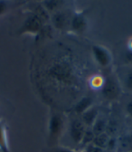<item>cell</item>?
Masks as SVG:
<instances>
[{
	"instance_id": "obj_12",
	"label": "cell",
	"mask_w": 132,
	"mask_h": 152,
	"mask_svg": "<svg viewBox=\"0 0 132 152\" xmlns=\"http://www.w3.org/2000/svg\"><path fill=\"white\" fill-rule=\"evenodd\" d=\"M103 151H104L103 149H101L96 146H94L93 144H90L83 148L82 152H103Z\"/></svg>"
},
{
	"instance_id": "obj_9",
	"label": "cell",
	"mask_w": 132,
	"mask_h": 152,
	"mask_svg": "<svg viewBox=\"0 0 132 152\" xmlns=\"http://www.w3.org/2000/svg\"><path fill=\"white\" fill-rule=\"evenodd\" d=\"M94 138H95V135H94L91 129H86L83 134V137H82V142H81V145L83 146L84 148L87 147L88 145L92 143Z\"/></svg>"
},
{
	"instance_id": "obj_7",
	"label": "cell",
	"mask_w": 132,
	"mask_h": 152,
	"mask_svg": "<svg viewBox=\"0 0 132 152\" xmlns=\"http://www.w3.org/2000/svg\"><path fill=\"white\" fill-rule=\"evenodd\" d=\"M92 99L91 98H90V97H85V98H82L77 104H76V106H75V108H74V110L76 111L78 114H82L84 112V111H86L88 109H90L91 106H93L92 105Z\"/></svg>"
},
{
	"instance_id": "obj_8",
	"label": "cell",
	"mask_w": 132,
	"mask_h": 152,
	"mask_svg": "<svg viewBox=\"0 0 132 152\" xmlns=\"http://www.w3.org/2000/svg\"><path fill=\"white\" fill-rule=\"evenodd\" d=\"M109 135L108 134L107 132L105 133H102V134H100V135H97L94 138L93 141L91 144H93L94 146H96L101 149H105L107 148V145H108V142L109 140Z\"/></svg>"
},
{
	"instance_id": "obj_16",
	"label": "cell",
	"mask_w": 132,
	"mask_h": 152,
	"mask_svg": "<svg viewBox=\"0 0 132 152\" xmlns=\"http://www.w3.org/2000/svg\"><path fill=\"white\" fill-rule=\"evenodd\" d=\"M122 152H132V151H122Z\"/></svg>"
},
{
	"instance_id": "obj_11",
	"label": "cell",
	"mask_w": 132,
	"mask_h": 152,
	"mask_svg": "<svg viewBox=\"0 0 132 152\" xmlns=\"http://www.w3.org/2000/svg\"><path fill=\"white\" fill-rule=\"evenodd\" d=\"M124 86L128 90L132 91V69L128 70L125 76H124V81H123Z\"/></svg>"
},
{
	"instance_id": "obj_13",
	"label": "cell",
	"mask_w": 132,
	"mask_h": 152,
	"mask_svg": "<svg viewBox=\"0 0 132 152\" xmlns=\"http://www.w3.org/2000/svg\"><path fill=\"white\" fill-rule=\"evenodd\" d=\"M7 11V3L6 1L0 0V16H2Z\"/></svg>"
},
{
	"instance_id": "obj_6",
	"label": "cell",
	"mask_w": 132,
	"mask_h": 152,
	"mask_svg": "<svg viewBox=\"0 0 132 152\" xmlns=\"http://www.w3.org/2000/svg\"><path fill=\"white\" fill-rule=\"evenodd\" d=\"M107 128H108V122L106 121V120L103 118L98 117V119L94 122V124L91 126L90 129L93 131L94 135L97 136V135L102 134V133H105Z\"/></svg>"
},
{
	"instance_id": "obj_2",
	"label": "cell",
	"mask_w": 132,
	"mask_h": 152,
	"mask_svg": "<svg viewBox=\"0 0 132 152\" xmlns=\"http://www.w3.org/2000/svg\"><path fill=\"white\" fill-rule=\"evenodd\" d=\"M92 53L94 59L102 67H107L112 62V56L110 52L104 46L95 45L92 46Z\"/></svg>"
},
{
	"instance_id": "obj_15",
	"label": "cell",
	"mask_w": 132,
	"mask_h": 152,
	"mask_svg": "<svg viewBox=\"0 0 132 152\" xmlns=\"http://www.w3.org/2000/svg\"><path fill=\"white\" fill-rule=\"evenodd\" d=\"M128 48H129L130 51H132V38L130 39V41L128 42Z\"/></svg>"
},
{
	"instance_id": "obj_5",
	"label": "cell",
	"mask_w": 132,
	"mask_h": 152,
	"mask_svg": "<svg viewBox=\"0 0 132 152\" xmlns=\"http://www.w3.org/2000/svg\"><path fill=\"white\" fill-rule=\"evenodd\" d=\"M0 151L1 152H10L7 126L4 121L0 120Z\"/></svg>"
},
{
	"instance_id": "obj_14",
	"label": "cell",
	"mask_w": 132,
	"mask_h": 152,
	"mask_svg": "<svg viewBox=\"0 0 132 152\" xmlns=\"http://www.w3.org/2000/svg\"><path fill=\"white\" fill-rule=\"evenodd\" d=\"M125 110L128 116L132 118V99H130L125 105Z\"/></svg>"
},
{
	"instance_id": "obj_3",
	"label": "cell",
	"mask_w": 132,
	"mask_h": 152,
	"mask_svg": "<svg viewBox=\"0 0 132 152\" xmlns=\"http://www.w3.org/2000/svg\"><path fill=\"white\" fill-rule=\"evenodd\" d=\"M86 129L87 127L82 123L81 120H74L71 122L70 127V137L76 145H81Z\"/></svg>"
},
{
	"instance_id": "obj_1",
	"label": "cell",
	"mask_w": 132,
	"mask_h": 152,
	"mask_svg": "<svg viewBox=\"0 0 132 152\" xmlns=\"http://www.w3.org/2000/svg\"><path fill=\"white\" fill-rule=\"evenodd\" d=\"M101 90H102L103 97H105L107 100L114 101L120 97V87L119 82L113 76L104 79V84Z\"/></svg>"
},
{
	"instance_id": "obj_4",
	"label": "cell",
	"mask_w": 132,
	"mask_h": 152,
	"mask_svg": "<svg viewBox=\"0 0 132 152\" xmlns=\"http://www.w3.org/2000/svg\"><path fill=\"white\" fill-rule=\"evenodd\" d=\"M99 117V111L98 109L94 106H91L90 109H88L86 111H84L82 114L81 121L86 127L91 128V126L96 121V120Z\"/></svg>"
},
{
	"instance_id": "obj_10",
	"label": "cell",
	"mask_w": 132,
	"mask_h": 152,
	"mask_svg": "<svg viewBox=\"0 0 132 152\" xmlns=\"http://www.w3.org/2000/svg\"><path fill=\"white\" fill-rule=\"evenodd\" d=\"M90 87L93 89H96V90L102 89L103 84H104V78L101 75H95L90 78Z\"/></svg>"
}]
</instances>
